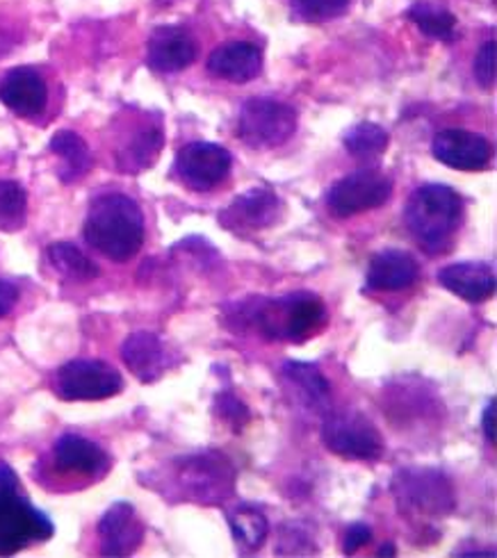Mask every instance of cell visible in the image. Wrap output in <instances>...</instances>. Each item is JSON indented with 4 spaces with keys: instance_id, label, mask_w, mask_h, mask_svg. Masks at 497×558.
<instances>
[{
    "instance_id": "obj_9",
    "label": "cell",
    "mask_w": 497,
    "mask_h": 558,
    "mask_svg": "<svg viewBox=\"0 0 497 558\" xmlns=\"http://www.w3.org/2000/svg\"><path fill=\"white\" fill-rule=\"evenodd\" d=\"M53 390L62 401H101L123 390V376L104 361H69L56 372Z\"/></svg>"
},
{
    "instance_id": "obj_10",
    "label": "cell",
    "mask_w": 497,
    "mask_h": 558,
    "mask_svg": "<svg viewBox=\"0 0 497 558\" xmlns=\"http://www.w3.org/2000/svg\"><path fill=\"white\" fill-rule=\"evenodd\" d=\"M392 194V181L379 169H359L344 175L327 194L331 215L347 219L367 210H377Z\"/></svg>"
},
{
    "instance_id": "obj_16",
    "label": "cell",
    "mask_w": 497,
    "mask_h": 558,
    "mask_svg": "<svg viewBox=\"0 0 497 558\" xmlns=\"http://www.w3.org/2000/svg\"><path fill=\"white\" fill-rule=\"evenodd\" d=\"M98 541L104 556H129L144 541V524L140 522L135 506L117 501L98 520Z\"/></svg>"
},
{
    "instance_id": "obj_33",
    "label": "cell",
    "mask_w": 497,
    "mask_h": 558,
    "mask_svg": "<svg viewBox=\"0 0 497 558\" xmlns=\"http://www.w3.org/2000/svg\"><path fill=\"white\" fill-rule=\"evenodd\" d=\"M369 543H372V529L363 522H356V524L347 529L342 547H344V554H354V551H359L361 547H365Z\"/></svg>"
},
{
    "instance_id": "obj_31",
    "label": "cell",
    "mask_w": 497,
    "mask_h": 558,
    "mask_svg": "<svg viewBox=\"0 0 497 558\" xmlns=\"http://www.w3.org/2000/svg\"><path fill=\"white\" fill-rule=\"evenodd\" d=\"M290 8L294 19L317 23L344 14V10L350 8V0H290Z\"/></svg>"
},
{
    "instance_id": "obj_19",
    "label": "cell",
    "mask_w": 497,
    "mask_h": 558,
    "mask_svg": "<svg viewBox=\"0 0 497 558\" xmlns=\"http://www.w3.org/2000/svg\"><path fill=\"white\" fill-rule=\"evenodd\" d=\"M281 378L286 380V390L292 401L311 413H325L331 403V384L313 363L288 361L281 367Z\"/></svg>"
},
{
    "instance_id": "obj_1",
    "label": "cell",
    "mask_w": 497,
    "mask_h": 558,
    "mask_svg": "<svg viewBox=\"0 0 497 558\" xmlns=\"http://www.w3.org/2000/svg\"><path fill=\"white\" fill-rule=\"evenodd\" d=\"M329 322L327 303L315 292H290L279 299L246 296L227 311L231 331H254L277 342H306L325 331Z\"/></svg>"
},
{
    "instance_id": "obj_21",
    "label": "cell",
    "mask_w": 497,
    "mask_h": 558,
    "mask_svg": "<svg viewBox=\"0 0 497 558\" xmlns=\"http://www.w3.org/2000/svg\"><path fill=\"white\" fill-rule=\"evenodd\" d=\"M53 463L58 472L81 476H104L110 470V456L96 442L66 434L53 445Z\"/></svg>"
},
{
    "instance_id": "obj_3",
    "label": "cell",
    "mask_w": 497,
    "mask_h": 558,
    "mask_svg": "<svg viewBox=\"0 0 497 558\" xmlns=\"http://www.w3.org/2000/svg\"><path fill=\"white\" fill-rule=\"evenodd\" d=\"M461 221L463 198L447 185H422L407 201L404 223L415 242L427 251H438L450 242Z\"/></svg>"
},
{
    "instance_id": "obj_7",
    "label": "cell",
    "mask_w": 497,
    "mask_h": 558,
    "mask_svg": "<svg viewBox=\"0 0 497 558\" xmlns=\"http://www.w3.org/2000/svg\"><path fill=\"white\" fill-rule=\"evenodd\" d=\"M322 442L344 461H377L386 451L379 428L354 409L331 411L325 415Z\"/></svg>"
},
{
    "instance_id": "obj_20",
    "label": "cell",
    "mask_w": 497,
    "mask_h": 558,
    "mask_svg": "<svg viewBox=\"0 0 497 558\" xmlns=\"http://www.w3.org/2000/svg\"><path fill=\"white\" fill-rule=\"evenodd\" d=\"M417 278L420 265L411 253L402 248H388L369 260L365 286L372 292H400L413 288Z\"/></svg>"
},
{
    "instance_id": "obj_34",
    "label": "cell",
    "mask_w": 497,
    "mask_h": 558,
    "mask_svg": "<svg viewBox=\"0 0 497 558\" xmlns=\"http://www.w3.org/2000/svg\"><path fill=\"white\" fill-rule=\"evenodd\" d=\"M19 303V288L10 281H0V317H8Z\"/></svg>"
},
{
    "instance_id": "obj_23",
    "label": "cell",
    "mask_w": 497,
    "mask_h": 558,
    "mask_svg": "<svg viewBox=\"0 0 497 558\" xmlns=\"http://www.w3.org/2000/svg\"><path fill=\"white\" fill-rule=\"evenodd\" d=\"M165 144L160 123H144L135 131L129 142L117 150V169L121 173H140L151 167Z\"/></svg>"
},
{
    "instance_id": "obj_24",
    "label": "cell",
    "mask_w": 497,
    "mask_h": 558,
    "mask_svg": "<svg viewBox=\"0 0 497 558\" xmlns=\"http://www.w3.org/2000/svg\"><path fill=\"white\" fill-rule=\"evenodd\" d=\"M48 148H51V154L60 158V181L71 185L81 181L83 175H87V171L92 169V150L87 146V142L73 131H60L51 137V144H48Z\"/></svg>"
},
{
    "instance_id": "obj_36",
    "label": "cell",
    "mask_w": 497,
    "mask_h": 558,
    "mask_svg": "<svg viewBox=\"0 0 497 558\" xmlns=\"http://www.w3.org/2000/svg\"><path fill=\"white\" fill-rule=\"evenodd\" d=\"M395 554H397V549H395L392 543H390V545L386 543V545L379 549V556H395Z\"/></svg>"
},
{
    "instance_id": "obj_5",
    "label": "cell",
    "mask_w": 497,
    "mask_h": 558,
    "mask_svg": "<svg viewBox=\"0 0 497 558\" xmlns=\"http://www.w3.org/2000/svg\"><path fill=\"white\" fill-rule=\"evenodd\" d=\"M171 481L185 501L219 504L235 490V468L219 451L181 456L171 461Z\"/></svg>"
},
{
    "instance_id": "obj_29",
    "label": "cell",
    "mask_w": 497,
    "mask_h": 558,
    "mask_svg": "<svg viewBox=\"0 0 497 558\" xmlns=\"http://www.w3.org/2000/svg\"><path fill=\"white\" fill-rule=\"evenodd\" d=\"M28 192L16 181H0V233H16L26 226Z\"/></svg>"
},
{
    "instance_id": "obj_15",
    "label": "cell",
    "mask_w": 497,
    "mask_h": 558,
    "mask_svg": "<svg viewBox=\"0 0 497 558\" xmlns=\"http://www.w3.org/2000/svg\"><path fill=\"white\" fill-rule=\"evenodd\" d=\"M198 46L194 37L179 25L156 28L146 46V64L158 73H179L194 64Z\"/></svg>"
},
{
    "instance_id": "obj_13",
    "label": "cell",
    "mask_w": 497,
    "mask_h": 558,
    "mask_svg": "<svg viewBox=\"0 0 497 558\" xmlns=\"http://www.w3.org/2000/svg\"><path fill=\"white\" fill-rule=\"evenodd\" d=\"M432 154L438 162L457 171H482L490 156V142L472 131L447 129L440 131L432 142Z\"/></svg>"
},
{
    "instance_id": "obj_2",
    "label": "cell",
    "mask_w": 497,
    "mask_h": 558,
    "mask_svg": "<svg viewBox=\"0 0 497 558\" xmlns=\"http://www.w3.org/2000/svg\"><path fill=\"white\" fill-rule=\"evenodd\" d=\"M144 215L137 203L119 192L92 201L85 219V240L114 263L133 260L144 244Z\"/></svg>"
},
{
    "instance_id": "obj_14",
    "label": "cell",
    "mask_w": 497,
    "mask_h": 558,
    "mask_svg": "<svg viewBox=\"0 0 497 558\" xmlns=\"http://www.w3.org/2000/svg\"><path fill=\"white\" fill-rule=\"evenodd\" d=\"M121 359L142 384H158L173 365V349L158 333L137 331L123 340Z\"/></svg>"
},
{
    "instance_id": "obj_8",
    "label": "cell",
    "mask_w": 497,
    "mask_h": 558,
    "mask_svg": "<svg viewBox=\"0 0 497 558\" xmlns=\"http://www.w3.org/2000/svg\"><path fill=\"white\" fill-rule=\"evenodd\" d=\"M296 131L294 108L275 98H248L240 110L238 137L252 148H277Z\"/></svg>"
},
{
    "instance_id": "obj_12",
    "label": "cell",
    "mask_w": 497,
    "mask_h": 558,
    "mask_svg": "<svg viewBox=\"0 0 497 558\" xmlns=\"http://www.w3.org/2000/svg\"><path fill=\"white\" fill-rule=\"evenodd\" d=\"M281 213L283 203L275 190L254 187L233 198L231 206L219 213V223L235 235H248L275 226Z\"/></svg>"
},
{
    "instance_id": "obj_30",
    "label": "cell",
    "mask_w": 497,
    "mask_h": 558,
    "mask_svg": "<svg viewBox=\"0 0 497 558\" xmlns=\"http://www.w3.org/2000/svg\"><path fill=\"white\" fill-rule=\"evenodd\" d=\"M213 411H215L217 420L227 424L233 430V434H242L244 426L248 424V420H252V413H248L246 403L233 390L217 392Z\"/></svg>"
},
{
    "instance_id": "obj_26",
    "label": "cell",
    "mask_w": 497,
    "mask_h": 558,
    "mask_svg": "<svg viewBox=\"0 0 497 558\" xmlns=\"http://www.w3.org/2000/svg\"><path fill=\"white\" fill-rule=\"evenodd\" d=\"M46 258L62 278H66V281L85 283L101 274V269H98L76 244L69 242H56L48 246Z\"/></svg>"
},
{
    "instance_id": "obj_27",
    "label": "cell",
    "mask_w": 497,
    "mask_h": 558,
    "mask_svg": "<svg viewBox=\"0 0 497 558\" xmlns=\"http://www.w3.org/2000/svg\"><path fill=\"white\" fill-rule=\"evenodd\" d=\"M342 144L347 148V154H350L352 158H356L361 162H369V160H377L379 156L386 154L390 137L379 123L361 121L342 135Z\"/></svg>"
},
{
    "instance_id": "obj_18",
    "label": "cell",
    "mask_w": 497,
    "mask_h": 558,
    "mask_svg": "<svg viewBox=\"0 0 497 558\" xmlns=\"http://www.w3.org/2000/svg\"><path fill=\"white\" fill-rule=\"evenodd\" d=\"M206 69L219 81L244 85L256 81L263 71V53L256 44L231 41L221 44L208 56Z\"/></svg>"
},
{
    "instance_id": "obj_11",
    "label": "cell",
    "mask_w": 497,
    "mask_h": 558,
    "mask_svg": "<svg viewBox=\"0 0 497 558\" xmlns=\"http://www.w3.org/2000/svg\"><path fill=\"white\" fill-rule=\"evenodd\" d=\"M231 154L213 142H192L177 156V175L194 192L215 190L231 173Z\"/></svg>"
},
{
    "instance_id": "obj_17",
    "label": "cell",
    "mask_w": 497,
    "mask_h": 558,
    "mask_svg": "<svg viewBox=\"0 0 497 558\" xmlns=\"http://www.w3.org/2000/svg\"><path fill=\"white\" fill-rule=\"evenodd\" d=\"M0 104L16 117L33 119L46 110L48 87L31 66H16L0 78Z\"/></svg>"
},
{
    "instance_id": "obj_4",
    "label": "cell",
    "mask_w": 497,
    "mask_h": 558,
    "mask_svg": "<svg viewBox=\"0 0 497 558\" xmlns=\"http://www.w3.org/2000/svg\"><path fill=\"white\" fill-rule=\"evenodd\" d=\"M53 536V522L21 495L14 470L0 463V554H16Z\"/></svg>"
},
{
    "instance_id": "obj_32",
    "label": "cell",
    "mask_w": 497,
    "mask_h": 558,
    "mask_svg": "<svg viewBox=\"0 0 497 558\" xmlns=\"http://www.w3.org/2000/svg\"><path fill=\"white\" fill-rule=\"evenodd\" d=\"M475 78L482 89L495 85V41H486L475 58Z\"/></svg>"
},
{
    "instance_id": "obj_25",
    "label": "cell",
    "mask_w": 497,
    "mask_h": 558,
    "mask_svg": "<svg viewBox=\"0 0 497 558\" xmlns=\"http://www.w3.org/2000/svg\"><path fill=\"white\" fill-rule=\"evenodd\" d=\"M227 522L231 526V534L235 545L242 551H256L263 547L269 534V522L265 513H260L254 506H240L227 513Z\"/></svg>"
},
{
    "instance_id": "obj_35",
    "label": "cell",
    "mask_w": 497,
    "mask_h": 558,
    "mask_svg": "<svg viewBox=\"0 0 497 558\" xmlns=\"http://www.w3.org/2000/svg\"><path fill=\"white\" fill-rule=\"evenodd\" d=\"M482 428H484L486 440L495 445V399H490L486 405V411L482 415Z\"/></svg>"
},
{
    "instance_id": "obj_28",
    "label": "cell",
    "mask_w": 497,
    "mask_h": 558,
    "mask_svg": "<svg viewBox=\"0 0 497 558\" xmlns=\"http://www.w3.org/2000/svg\"><path fill=\"white\" fill-rule=\"evenodd\" d=\"M409 19L417 25L420 33L425 37H432L438 41H452L457 35L454 14L445 12L432 3H425V0H420V3H415L409 10Z\"/></svg>"
},
{
    "instance_id": "obj_6",
    "label": "cell",
    "mask_w": 497,
    "mask_h": 558,
    "mask_svg": "<svg viewBox=\"0 0 497 558\" xmlns=\"http://www.w3.org/2000/svg\"><path fill=\"white\" fill-rule=\"evenodd\" d=\"M390 493L402 513L422 518L450 515L457 506L450 478L434 468L397 470L390 481Z\"/></svg>"
},
{
    "instance_id": "obj_22",
    "label": "cell",
    "mask_w": 497,
    "mask_h": 558,
    "mask_svg": "<svg viewBox=\"0 0 497 558\" xmlns=\"http://www.w3.org/2000/svg\"><path fill=\"white\" fill-rule=\"evenodd\" d=\"M438 283L468 303H484L495 294V271L488 263H454L438 271Z\"/></svg>"
}]
</instances>
